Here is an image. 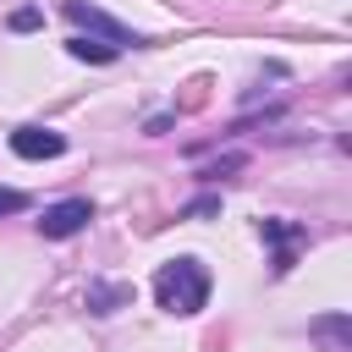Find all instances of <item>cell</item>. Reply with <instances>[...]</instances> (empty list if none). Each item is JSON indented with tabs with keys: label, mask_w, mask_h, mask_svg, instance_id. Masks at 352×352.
Listing matches in <instances>:
<instances>
[{
	"label": "cell",
	"mask_w": 352,
	"mask_h": 352,
	"mask_svg": "<svg viewBox=\"0 0 352 352\" xmlns=\"http://www.w3.org/2000/svg\"><path fill=\"white\" fill-rule=\"evenodd\" d=\"M11 154H22V160H60V154H66V138L28 121V126L11 132Z\"/></svg>",
	"instance_id": "obj_5"
},
{
	"label": "cell",
	"mask_w": 352,
	"mask_h": 352,
	"mask_svg": "<svg viewBox=\"0 0 352 352\" xmlns=\"http://www.w3.org/2000/svg\"><path fill=\"white\" fill-rule=\"evenodd\" d=\"M66 55H72V60H88V66H110L121 50H116L110 38H88V33H72V38H66Z\"/></svg>",
	"instance_id": "obj_7"
},
{
	"label": "cell",
	"mask_w": 352,
	"mask_h": 352,
	"mask_svg": "<svg viewBox=\"0 0 352 352\" xmlns=\"http://www.w3.org/2000/svg\"><path fill=\"white\" fill-rule=\"evenodd\" d=\"M88 220H94V204H88V198H60V204H50V209L38 214V231H44L50 242H66V236H77Z\"/></svg>",
	"instance_id": "obj_3"
},
{
	"label": "cell",
	"mask_w": 352,
	"mask_h": 352,
	"mask_svg": "<svg viewBox=\"0 0 352 352\" xmlns=\"http://www.w3.org/2000/svg\"><path fill=\"white\" fill-rule=\"evenodd\" d=\"M258 236L275 248V275H286L297 264V248L308 242V226H297V220H258Z\"/></svg>",
	"instance_id": "obj_4"
},
{
	"label": "cell",
	"mask_w": 352,
	"mask_h": 352,
	"mask_svg": "<svg viewBox=\"0 0 352 352\" xmlns=\"http://www.w3.org/2000/svg\"><path fill=\"white\" fill-rule=\"evenodd\" d=\"M60 11H66V16L77 22V28H88V33H104V38L116 44V50H126V44H132V50H138V44H148L143 33L121 28L116 16H104V11H99V6H88V0H60Z\"/></svg>",
	"instance_id": "obj_2"
},
{
	"label": "cell",
	"mask_w": 352,
	"mask_h": 352,
	"mask_svg": "<svg viewBox=\"0 0 352 352\" xmlns=\"http://www.w3.org/2000/svg\"><path fill=\"white\" fill-rule=\"evenodd\" d=\"M38 22H44V11H38V6H22V11H11V33H33Z\"/></svg>",
	"instance_id": "obj_9"
},
{
	"label": "cell",
	"mask_w": 352,
	"mask_h": 352,
	"mask_svg": "<svg viewBox=\"0 0 352 352\" xmlns=\"http://www.w3.org/2000/svg\"><path fill=\"white\" fill-rule=\"evenodd\" d=\"M28 209V192H16V187H0V214H22Z\"/></svg>",
	"instance_id": "obj_11"
},
{
	"label": "cell",
	"mask_w": 352,
	"mask_h": 352,
	"mask_svg": "<svg viewBox=\"0 0 352 352\" xmlns=\"http://www.w3.org/2000/svg\"><path fill=\"white\" fill-rule=\"evenodd\" d=\"M314 336H330V341H336V352H346V336H352V319H346V314H336V319H319V324H314Z\"/></svg>",
	"instance_id": "obj_8"
},
{
	"label": "cell",
	"mask_w": 352,
	"mask_h": 352,
	"mask_svg": "<svg viewBox=\"0 0 352 352\" xmlns=\"http://www.w3.org/2000/svg\"><path fill=\"white\" fill-rule=\"evenodd\" d=\"M209 286H214V280H209L204 258L182 253V258L160 264V275H154V302H160L165 314H176V319H192V314L209 308Z\"/></svg>",
	"instance_id": "obj_1"
},
{
	"label": "cell",
	"mask_w": 352,
	"mask_h": 352,
	"mask_svg": "<svg viewBox=\"0 0 352 352\" xmlns=\"http://www.w3.org/2000/svg\"><path fill=\"white\" fill-rule=\"evenodd\" d=\"M242 165H248L242 154H226V160H220V165H209L204 176H209V182H226V176H231V170H242Z\"/></svg>",
	"instance_id": "obj_10"
},
{
	"label": "cell",
	"mask_w": 352,
	"mask_h": 352,
	"mask_svg": "<svg viewBox=\"0 0 352 352\" xmlns=\"http://www.w3.org/2000/svg\"><path fill=\"white\" fill-rule=\"evenodd\" d=\"M88 314H116V308H126L132 302V286L126 280H88Z\"/></svg>",
	"instance_id": "obj_6"
}]
</instances>
